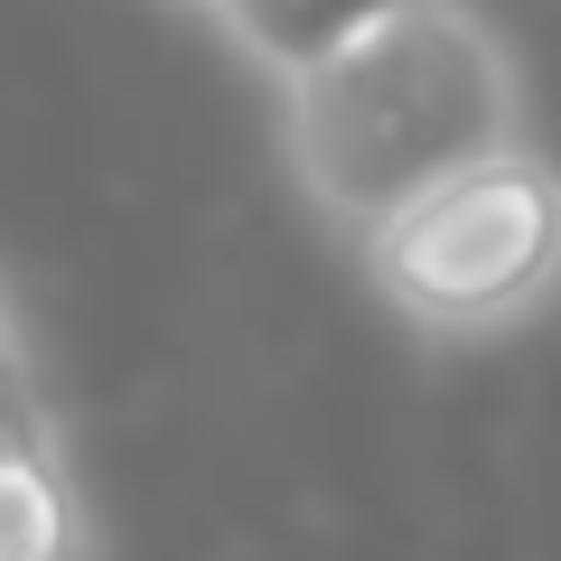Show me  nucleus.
Instances as JSON below:
<instances>
[{
  "instance_id": "1",
  "label": "nucleus",
  "mask_w": 561,
  "mask_h": 561,
  "mask_svg": "<svg viewBox=\"0 0 561 561\" xmlns=\"http://www.w3.org/2000/svg\"><path fill=\"white\" fill-rule=\"evenodd\" d=\"M272 94L280 169L346 253L412 197L534 140V84L478 0H421Z\"/></svg>"
},
{
  "instance_id": "2",
  "label": "nucleus",
  "mask_w": 561,
  "mask_h": 561,
  "mask_svg": "<svg viewBox=\"0 0 561 561\" xmlns=\"http://www.w3.org/2000/svg\"><path fill=\"white\" fill-rule=\"evenodd\" d=\"M356 272L421 346H496L561 309V160L542 140L412 197Z\"/></svg>"
},
{
  "instance_id": "3",
  "label": "nucleus",
  "mask_w": 561,
  "mask_h": 561,
  "mask_svg": "<svg viewBox=\"0 0 561 561\" xmlns=\"http://www.w3.org/2000/svg\"><path fill=\"white\" fill-rule=\"evenodd\" d=\"M0 561H84L76 459H66L57 412H47L28 309H10V449H0Z\"/></svg>"
},
{
  "instance_id": "4",
  "label": "nucleus",
  "mask_w": 561,
  "mask_h": 561,
  "mask_svg": "<svg viewBox=\"0 0 561 561\" xmlns=\"http://www.w3.org/2000/svg\"><path fill=\"white\" fill-rule=\"evenodd\" d=\"M197 10L225 28V47H234L262 84H290L319 57H337L346 38L402 20V10H421V0H197Z\"/></svg>"
},
{
  "instance_id": "5",
  "label": "nucleus",
  "mask_w": 561,
  "mask_h": 561,
  "mask_svg": "<svg viewBox=\"0 0 561 561\" xmlns=\"http://www.w3.org/2000/svg\"><path fill=\"white\" fill-rule=\"evenodd\" d=\"M187 10H197V0H187Z\"/></svg>"
}]
</instances>
